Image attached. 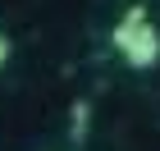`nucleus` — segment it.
<instances>
[{"instance_id":"nucleus-2","label":"nucleus","mask_w":160,"mask_h":151,"mask_svg":"<svg viewBox=\"0 0 160 151\" xmlns=\"http://www.w3.org/2000/svg\"><path fill=\"white\" fill-rule=\"evenodd\" d=\"M9 50H14V46H9V37H5V32H0V64L9 60Z\"/></svg>"},{"instance_id":"nucleus-1","label":"nucleus","mask_w":160,"mask_h":151,"mask_svg":"<svg viewBox=\"0 0 160 151\" xmlns=\"http://www.w3.org/2000/svg\"><path fill=\"white\" fill-rule=\"evenodd\" d=\"M110 46L119 50V60L128 64V69H156L160 64V32H156V23H151L142 9H128L119 23H114Z\"/></svg>"}]
</instances>
